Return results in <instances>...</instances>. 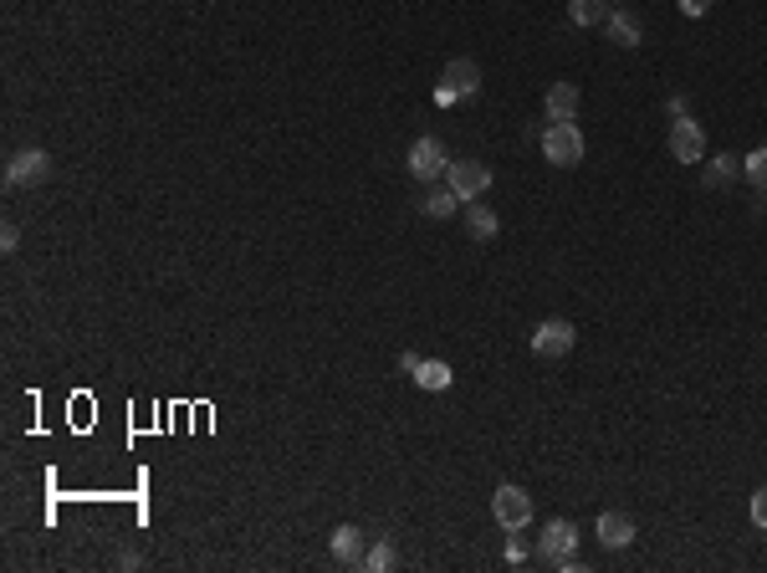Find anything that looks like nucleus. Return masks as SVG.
Masks as SVG:
<instances>
[{
    "mask_svg": "<svg viewBox=\"0 0 767 573\" xmlns=\"http://www.w3.org/2000/svg\"><path fill=\"white\" fill-rule=\"evenodd\" d=\"M670 154L681 164H701L706 159V134H701V123H691V113L670 123Z\"/></svg>",
    "mask_w": 767,
    "mask_h": 573,
    "instance_id": "8",
    "label": "nucleus"
},
{
    "mask_svg": "<svg viewBox=\"0 0 767 573\" xmlns=\"http://www.w3.org/2000/svg\"><path fill=\"white\" fill-rule=\"evenodd\" d=\"M435 103H440V108H456V103H461V93H456V87H445V82H440V87H435Z\"/></svg>",
    "mask_w": 767,
    "mask_h": 573,
    "instance_id": "25",
    "label": "nucleus"
},
{
    "mask_svg": "<svg viewBox=\"0 0 767 573\" xmlns=\"http://www.w3.org/2000/svg\"><path fill=\"white\" fill-rule=\"evenodd\" d=\"M404 164H410V174H415V180L435 185L440 174L450 169V154H445V144H440L435 134H425V139H415V144H410V159H404Z\"/></svg>",
    "mask_w": 767,
    "mask_h": 573,
    "instance_id": "4",
    "label": "nucleus"
},
{
    "mask_svg": "<svg viewBox=\"0 0 767 573\" xmlns=\"http://www.w3.org/2000/svg\"><path fill=\"white\" fill-rule=\"evenodd\" d=\"M604 36L614 41V47H624V52H629V47H640V21L629 16V11H614V16L604 21Z\"/></svg>",
    "mask_w": 767,
    "mask_h": 573,
    "instance_id": "14",
    "label": "nucleus"
},
{
    "mask_svg": "<svg viewBox=\"0 0 767 573\" xmlns=\"http://www.w3.org/2000/svg\"><path fill=\"white\" fill-rule=\"evenodd\" d=\"M364 553H369V548H364V533H358L353 522L333 527V558H338V563H348V568H353V563H364Z\"/></svg>",
    "mask_w": 767,
    "mask_h": 573,
    "instance_id": "12",
    "label": "nucleus"
},
{
    "mask_svg": "<svg viewBox=\"0 0 767 573\" xmlns=\"http://www.w3.org/2000/svg\"><path fill=\"white\" fill-rule=\"evenodd\" d=\"M466 231H471L476 241H491L496 231H502V220H496V210H491V205H481V200H466Z\"/></svg>",
    "mask_w": 767,
    "mask_h": 573,
    "instance_id": "13",
    "label": "nucleus"
},
{
    "mask_svg": "<svg viewBox=\"0 0 767 573\" xmlns=\"http://www.w3.org/2000/svg\"><path fill=\"white\" fill-rule=\"evenodd\" d=\"M573 343H578V328L568 318H548V323L532 328V354L537 359H563V354H573Z\"/></svg>",
    "mask_w": 767,
    "mask_h": 573,
    "instance_id": "3",
    "label": "nucleus"
},
{
    "mask_svg": "<svg viewBox=\"0 0 767 573\" xmlns=\"http://www.w3.org/2000/svg\"><path fill=\"white\" fill-rule=\"evenodd\" d=\"M491 517L507 527V533H517V527L532 522V497L517 487V481H502V487L491 492Z\"/></svg>",
    "mask_w": 767,
    "mask_h": 573,
    "instance_id": "2",
    "label": "nucleus"
},
{
    "mask_svg": "<svg viewBox=\"0 0 767 573\" xmlns=\"http://www.w3.org/2000/svg\"><path fill=\"white\" fill-rule=\"evenodd\" d=\"M742 174H747V180H752V185L767 195V144H762V149H752V154L742 159Z\"/></svg>",
    "mask_w": 767,
    "mask_h": 573,
    "instance_id": "19",
    "label": "nucleus"
},
{
    "mask_svg": "<svg viewBox=\"0 0 767 573\" xmlns=\"http://www.w3.org/2000/svg\"><path fill=\"white\" fill-rule=\"evenodd\" d=\"M410 379H415L420 389H435V394H440V389H450V379H456V374H450L445 359H420V369H415Z\"/></svg>",
    "mask_w": 767,
    "mask_h": 573,
    "instance_id": "16",
    "label": "nucleus"
},
{
    "mask_svg": "<svg viewBox=\"0 0 767 573\" xmlns=\"http://www.w3.org/2000/svg\"><path fill=\"white\" fill-rule=\"evenodd\" d=\"M440 82H445V87H456L461 103H466V98L481 93V62H476V57H450L445 72H440Z\"/></svg>",
    "mask_w": 767,
    "mask_h": 573,
    "instance_id": "9",
    "label": "nucleus"
},
{
    "mask_svg": "<svg viewBox=\"0 0 767 573\" xmlns=\"http://www.w3.org/2000/svg\"><path fill=\"white\" fill-rule=\"evenodd\" d=\"M594 533H599L604 548H629V543H635V517H629V512H599Z\"/></svg>",
    "mask_w": 767,
    "mask_h": 573,
    "instance_id": "10",
    "label": "nucleus"
},
{
    "mask_svg": "<svg viewBox=\"0 0 767 573\" xmlns=\"http://www.w3.org/2000/svg\"><path fill=\"white\" fill-rule=\"evenodd\" d=\"M583 134H578V123H548L543 128V159L548 164H558V169H573V164H583Z\"/></svg>",
    "mask_w": 767,
    "mask_h": 573,
    "instance_id": "1",
    "label": "nucleus"
},
{
    "mask_svg": "<svg viewBox=\"0 0 767 573\" xmlns=\"http://www.w3.org/2000/svg\"><path fill=\"white\" fill-rule=\"evenodd\" d=\"M527 553H532V548H527V538H522V527H517V533L507 538V563H522Z\"/></svg>",
    "mask_w": 767,
    "mask_h": 573,
    "instance_id": "21",
    "label": "nucleus"
},
{
    "mask_svg": "<svg viewBox=\"0 0 767 573\" xmlns=\"http://www.w3.org/2000/svg\"><path fill=\"white\" fill-rule=\"evenodd\" d=\"M543 113H548V123H573V113H578V82H553L548 98H543Z\"/></svg>",
    "mask_w": 767,
    "mask_h": 573,
    "instance_id": "11",
    "label": "nucleus"
},
{
    "mask_svg": "<svg viewBox=\"0 0 767 573\" xmlns=\"http://www.w3.org/2000/svg\"><path fill=\"white\" fill-rule=\"evenodd\" d=\"M568 21L573 26H604L609 11H604V0H568Z\"/></svg>",
    "mask_w": 767,
    "mask_h": 573,
    "instance_id": "18",
    "label": "nucleus"
},
{
    "mask_svg": "<svg viewBox=\"0 0 767 573\" xmlns=\"http://www.w3.org/2000/svg\"><path fill=\"white\" fill-rule=\"evenodd\" d=\"M21 246V231H16V220H6V226H0V251H16Z\"/></svg>",
    "mask_w": 767,
    "mask_h": 573,
    "instance_id": "23",
    "label": "nucleus"
},
{
    "mask_svg": "<svg viewBox=\"0 0 767 573\" xmlns=\"http://www.w3.org/2000/svg\"><path fill=\"white\" fill-rule=\"evenodd\" d=\"M47 174H52V154L47 149H16L11 164H6V185L26 190V185H41Z\"/></svg>",
    "mask_w": 767,
    "mask_h": 573,
    "instance_id": "6",
    "label": "nucleus"
},
{
    "mask_svg": "<svg viewBox=\"0 0 767 573\" xmlns=\"http://www.w3.org/2000/svg\"><path fill=\"white\" fill-rule=\"evenodd\" d=\"M675 6H681V16H691V21H696V16H706V11H711V0H675Z\"/></svg>",
    "mask_w": 767,
    "mask_h": 573,
    "instance_id": "24",
    "label": "nucleus"
},
{
    "mask_svg": "<svg viewBox=\"0 0 767 573\" xmlns=\"http://www.w3.org/2000/svg\"><path fill=\"white\" fill-rule=\"evenodd\" d=\"M737 174H742V159H737V154H721V159H711V164H706V190L732 185Z\"/></svg>",
    "mask_w": 767,
    "mask_h": 573,
    "instance_id": "17",
    "label": "nucleus"
},
{
    "mask_svg": "<svg viewBox=\"0 0 767 573\" xmlns=\"http://www.w3.org/2000/svg\"><path fill=\"white\" fill-rule=\"evenodd\" d=\"M364 568H369V573H389V568H394V543H374V548L364 553Z\"/></svg>",
    "mask_w": 767,
    "mask_h": 573,
    "instance_id": "20",
    "label": "nucleus"
},
{
    "mask_svg": "<svg viewBox=\"0 0 767 573\" xmlns=\"http://www.w3.org/2000/svg\"><path fill=\"white\" fill-rule=\"evenodd\" d=\"M573 548H578V527L568 522V517H558V522H548L543 527V538H537V558H543V563H568L573 558Z\"/></svg>",
    "mask_w": 767,
    "mask_h": 573,
    "instance_id": "7",
    "label": "nucleus"
},
{
    "mask_svg": "<svg viewBox=\"0 0 767 573\" xmlns=\"http://www.w3.org/2000/svg\"><path fill=\"white\" fill-rule=\"evenodd\" d=\"M461 205H466V200H461L456 190H450V185H445V190H430V195L420 200V210H425V220H450V215H456Z\"/></svg>",
    "mask_w": 767,
    "mask_h": 573,
    "instance_id": "15",
    "label": "nucleus"
},
{
    "mask_svg": "<svg viewBox=\"0 0 767 573\" xmlns=\"http://www.w3.org/2000/svg\"><path fill=\"white\" fill-rule=\"evenodd\" d=\"M445 185L456 190L461 200H481V195L491 190V169H486L481 159H450V169H445Z\"/></svg>",
    "mask_w": 767,
    "mask_h": 573,
    "instance_id": "5",
    "label": "nucleus"
},
{
    "mask_svg": "<svg viewBox=\"0 0 767 573\" xmlns=\"http://www.w3.org/2000/svg\"><path fill=\"white\" fill-rule=\"evenodd\" d=\"M752 522L767 533V487H757V492H752Z\"/></svg>",
    "mask_w": 767,
    "mask_h": 573,
    "instance_id": "22",
    "label": "nucleus"
}]
</instances>
